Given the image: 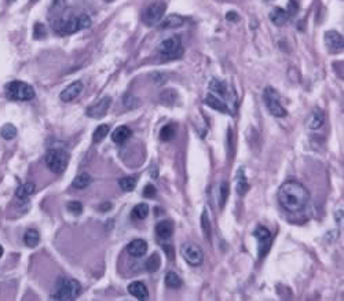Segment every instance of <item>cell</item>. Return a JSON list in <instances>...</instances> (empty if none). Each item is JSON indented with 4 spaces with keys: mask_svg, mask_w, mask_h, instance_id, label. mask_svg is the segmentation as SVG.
Returning a JSON list of instances; mask_svg holds the SVG:
<instances>
[{
    "mask_svg": "<svg viewBox=\"0 0 344 301\" xmlns=\"http://www.w3.org/2000/svg\"><path fill=\"white\" fill-rule=\"evenodd\" d=\"M310 194L303 184L297 182H285L278 191L279 204L288 212H299L303 211L307 202Z\"/></svg>",
    "mask_w": 344,
    "mask_h": 301,
    "instance_id": "cell-1",
    "label": "cell"
},
{
    "mask_svg": "<svg viewBox=\"0 0 344 301\" xmlns=\"http://www.w3.org/2000/svg\"><path fill=\"white\" fill-rule=\"evenodd\" d=\"M91 25V19L86 14L80 15H69V17H58L53 22L54 30L61 36L72 35L79 30L86 29Z\"/></svg>",
    "mask_w": 344,
    "mask_h": 301,
    "instance_id": "cell-2",
    "label": "cell"
},
{
    "mask_svg": "<svg viewBox=\"0 0 344 301\" xmlns=\"http://www.w3.org/2000/svg\"><path fill=\"white\" fill-rule=\"evenodd\" d=\"M82 293V285L73 278L61 277L55 284V290L53 293V300L72 301L76 300Z\"/></svg>",
    "mask_w": 344,
    "mask_h": 301,
    "instance_id": "cell-3",
    "label": "cell"
},
{
    "mask_svg": "<svg viewBox=\"0 0 344 301\" xmlns=\"http://www.w3.org/2000/svg\"><path fill=\"white\" fill-rule=\"evenodd\" d=\"M6 96L15 102H28L35 98V89L29 84L15 80L6 85Z\"/></svg>",
    "mask_w": 344,
    "mask_h": 301,
    "instance_id": "cell-4",
    "label": "cell"
},
{
    "mask_svg": "<svg viewBox=\"0 0 344 301\" xmlns=\"http://www.w3.org/2000/svg\"><path fill=\"white\" fill-rule=\"evenodd\" d=\"M69 162V154L64 149H51L46 154V165L57 175L65 171Z\"/></svg>",
    "mask_w": 344,
    "mask_h": 301,
    "instance_id": "cell-5",
    "label": "cell"
},
{
    "mask_svg": "<svg viewBox=\"0 0 344 301\" xmlns=\"http://www.w3.org/2000/svg\"><path fill=\"white\" fill-rule=\"evenodd\" d=\"M263 98H264V103H266L267 109H268V112H270L271 116H274V117H285L286 116V110L281 105L278 92L273 87H267L264 89Z\"/></svg>",
    "mask_w": 344,
    "mask_h": 301,
    "instance_id": "cell-6",
    "label": "cell"
},
{
    "mask_svg": "<svg viewBox=\"0 0 344 301\" xmlns=\"http://www.w3.org/2000/svg\"><path fill=\"white\" fill-rule=\"evenodd\" d=\"M166 8V3L163 0H156L152 4H149L148 8L143 11L142 21L148 26H155V25L160 24L161 18L164 17Z\"/></svg>",
    "mask_w": 344,
    "mask_h": 301,
    "instance_id": "cell-7",
    "label": "cell"
},
{
    "mask_svg": "<svg viewBox=\"0 0 344 301\" xmlns=\"http://www.w3.org/2000/svg\"><path fill=\"white\" fill-rule=\"evenodd\" d=\"M159 53L164 59H176L183 54V48H182V43L179 40V37L173 36V37H168L166 40H163L159 46Z\"/></svg>",
    "mask_w": 344,
    "mask_h": 301,
    "instance_id": "cell-8",
    "label": "cell"
},
{
    "mask_svg": "<svg viewBox=\"0 0 344 301\" xmlns=\"http://www.w3.org/2000/svg\"><path fill=\"white\" fill-rule=\"evenodd\" d=\"M180 253H182V257L186 260V263L193 267L201 266L202 261H204V254H202V250L200 249V246H197L196 243L186 242L182 245L180 248Z\"/></svg>",
    "mask_w": 344,
    "mask_h": 301,
    "instance_id": "cell-9",
    "label": "cell"
},
{
    "mask_svg": "<svg viewBox=\"0 0 344 301\" xmlns=\"http://www.w3.org/2000/svg\"><path fill=\"white\" fill-rule=\"evenodd\" d=\"M254 235H255L256 238H258V241H259V248L258 249H259V254H260V257H264L267 252H268V249H270L271 232H270V230L266 228V227L259 226V227L255 230V232H254Z\"/></svg>",
    "mask_w": 344,
    "mask_h": 301,
    "instance_id": "cell-10",
    "label": "cell"
},
{
    "mask_svg": "<svg viewBox=\"0 0 344 301\" xmlns=\"http://www.w3.org/2000/svg\"><path fill=\"white\" fill-rule=\"evenodd\" d=\"M110 103H112V99H110L109 96H105V98L98 100L96 103H94L92 106H89L86 113H87V116L91 118H101L106 114L107 109L110 106Z\"/></svg>",
    "mask_w": 344,
    "mask_h": 301,
    "instance_id": "cell-11",
    "label": "cell"
},
{
    "mask_svg": "<svg viewBox=\"0 0 344 301\" xmlns=\"http://www.w3.org/2000/svg\"><path fill=\"white\" fill-rule=\"evenodd\" d=\"M325 44L331 53L338 54L343 50V37L339 32L329 30L325 33Z\"/></svg>",
    "mask_w": 344,
    "mask_h": 301,
    "instance_id": "cell-12",
    "label": "cell"
},
{
    "mask_svg": "<svg viewBox=\"0 0 344 301\" xmlns=\"http://www.w3.org/2000/svg\"><path fill=\"white\" fill-rule=\"evenodd\" d=\"M82 91H83V83L82 81H73L65 89H62L60 98L62 102H72L82 94Z\"/></svg>",
    "mask_w": 344,
    "mask_h": 301,
    "instance_id": "cell-13",
    "label": "cell"
},
{
    "mask_svg": "<svg viewBox=\"0 0 344 301\" xmlns=\"http://www.w3.org/2000/svg\"><path fill=\"white\" fill-rule=\"evenodd\" d=\"M127 252L132 257H142L148 252V243L145 239H134L128 243Z\"/></svg>",
    "mask_w": 344,
    "mask_h": 301,
    "instance_id": "cell-14",
    "label": "cell"
},
{
    "mask_svg": "<svg viewBox=\"0 0 344 301\" xmlns=\"http://www.w3.org/2000/svg\"><path fill=\"white\" fill-rule=\"evenodd\" d=\"M156 234L157 236L166 241V239H170L173 234V223L170 222V220H161L156 225Z\"/></svg>",
    "mask_w": 344,
    "mask_h": 301,
    "instance_id": "cell-15",
    "label": "cell"
},
{
    "mask_svg": "<svg viewBox=\"0 0 344 301\" xmlns=\"http://www.w3.org/2000/svg\"><path fill=\"white\" fill-rule=\"evenodd\" d=\"M128 293L131 296H134L138 300H148L149 293L146 286L142 282H132V284L128 285Z\"/></svg>",
    "mask_w": 344,
    "mask_h": 301,
    "instance_id": "cell-16",
    "label": "cell"
},
{
    "mask_svg": "<svg viewBox=\"0 0 344 301\" xmlns=\"http://www.w3.org/2000/svg\"><path fill=\"white\" fill-rule=\"evenodd\" d=\"M325 121V114L321 109H314V112L311 113L307 118V127L310 130H318L324 125Z\"/></svg>",
    "mask_w": 344,
    "mask_h": 301,
    "instance_id": "cell-17",
    "label": "cell"
},
{
    "mask_svg": "<svg viewBox=\"0 0 344 301\" xmlns=\"http://www.w3.org/2000/svg\"><path fill=\"white\" fill-rule=\"evenodd\" d=\"M131 135H132V131H131L127 125H120V127H117L116 130L113 131L112 141L114 143H117V145H121V143H124L125 141H128L131 138Z\"/></svg>",
    "mask_w": 344,
    "mask_h": 301,
    "instance_id": "cell-18",
    "label": "cell"
},
{
    "mask_svg": "<svg viewBox=\"0 0 344 301\" xmlns=\"http://www.w3.org/2000/svg\"><path fill=\"white\" fill-rule=\"evenodd\" d=\"M205 103L209 107H212V109H215V110H218L220 113L229 112V106L226 105L225 100H222L219 96H216L215 94H208L207 98H205Z\"/></svg>",
    "mask_w": 344,
    "mask_h": 301,
    "instance_id": "cell-19",
    "label": "cell"
},
{
    "mask_svg": "<svg viewBox=\"0 0 344 301\" xmlns=\"http://www.w3.org/2000/svg\"><path fill=\"white\" fill-rule=\"evenodd\" d=\"M180 25H183V18L176 14H171L166 19L161 21L160 29H175V28H179Z\"/></svg>",
    "mask_w": 344,
    "mask_h": 301,
    "instance_id": "cell-20",
    "label": "cell"
},
{
    "mask_svg": "<svg viewBox=\"0 0 344 301\" xmlns=\"http://www.w3.org/2000/svg\"><path fill=\"white\" fill-rule=\"evenodd\" d=\"M24 242L28 248H36L39 245V242H40V234H39V231L35 230V228L26 230V232L24 234Z\"/></svg>",
    "mask_w": 344,
    "mask_h": 301,
    "instance_id": "cell-21",
    "label": "cell"
},
{
    "mask_svg": "<svg viewBox=\"0 0 344 301\" xmlns=\"http://www.w3.org/2000/svg\"><path fill=\"white\" fill-rule=\"evenodd\" d=\"M91 182H92V177L84 172V173H80L79 176L75 177V180L72 182V187L76 190H84L88 187Z\"/></svg>",
    "mask_w": 344,
    "mask_h": 301,
    "instance_id": "cell-22",
    "label": "cell"
},
{
    "mask_svg": "<svg viewBox=\"0 0 344 301\" xmlns=\"http://www.w3.org/2000/svg\"><path fill=\"white\" fill-rule=\"evenodd\" d=\"M288 17H289V14L285 11L284 8H279V7H275L270 14V19L275 25H284L288 21Z\"/></svg>",
    "mask_w": 344,
    "mask_h": 301,
    "instance_id": "cell-23",
    "label": "cell"
},
{
    "mask_svg": "<svg viewBox=\"0 0 344 301\" xmlns=\"http://www.w3.org/2000/svg\"><path fill=\"white\" fill-rule=\"evenodd\" d=\"M33 193H35V184L24 183L18 187L17 191H15V195H17V198H19V200H25V198H28Z\"/></svg>",
    "mask_w": 344,
    "mask_h": 301,
    "instance_id": "cell-24",
    "label": "cell"
},
{
    "mask_svg": "<svg viewBox=\"0 0 344 301\" xmlns=\"http://www.w3.org/2000/svg\"><path fill=\"white\" fill-rule=\"evenodd\" d=\"M176 134V128L173 124L164 125L160 131V139L163 142H170L173 139V136Z\"/></svg>",
    "mask_w": 344,
    "mask_h": 301,
    "instance_id": "cell-25",
    "label": "cell"
},
{
    "mask_svg": "<svg viewBox=\"0 0 344 301\" xmlns=\"http://www.w3.org/2000/svg\"><path fill=\"white\" fill-rule=\"evenodd\" d=\"M161 266V259L160 254L153 253L149 256V259L146 260V270L149 272H156Z\"/></svg>",
    "mask_w": 344,
    "mask_h": 301,
    "instance_id": "cell-26",
    "label": "cell"
},
{
    "mask_svg": "<svg viewBox=\"0 0 344 301\" xmlns=\"http://www.w3.org/2000/svg\"><path fill=\"white\" fill-rule=\"evenodd\" d=\"M119 186L121 187V190L124 191H134L135 186H137V177L135 176H125L121 177L119 180Z\"/></svg>",
    "mask_w": 344,
    "mask_h": 301,
    "instance_id": "cell-27",
    "label": "cell"
},
{
    "mask_svg": "<svg viewBox=\"0 0 344 301\" xmlns=\"http://www.w3.org/2000/svg\"><path fill=\"white\" fill-rule=\"evenodd\" d=\"M149 215V207L146 204H138L137 207L132 209L131 216L132 219H138V220H143L148 218Z\"/></svg>",
    "mask_w": 344,
    "mask_h": 301,
    "instance_id": "cell-28",
    "label": "cell"
},
{
    "mask_svg": "<svg viewBox=\"0 0 344 301\" xmlns=\"http://www.w3.org/2000/svg\"><path fill=\"white\" fill-rule=\"evenodd\" d=\"M201 228L208 239H211V219H209V213H208L207 208L201 213Z\"/></svg>",
    "mask_w": 344,
    "mask_h": 301,
    "instance_id": "cell-29",
    "label": "cell"
},
{
    "mask_svg": "<svg viewBox=\"0 0 344 301\" xmlns=\"http://www.w3.org/2000/svg\"><path fill=\"white\" fill-rule=\"evenodd\" d=\"M166 285L168 288H171V289H179L182 286V279L175 272H167Z\"/></svg>",
    "mask_w": 344,
    "mask_h": 301,
    "instance_id": "cell-30",
    "label": "cell"
},
{
    "mask_svg": "<svg viewBox=\"0 0 344 301\" xmlns=\"http://www.w3.org/2000/svg\"><path fill=\"white\" fill-rule=\"evenodd\" d=\"M17 128L12 124H4L1 127V130H0V135H1L3 139H6V141H12L17 136Z\"/></svg>",
    "mask_w": 344,
    "mask_h": 301,
    "instance_id": "cell-31",
    "label": "cell"
},
{
    "mask_svg": "<svg viewBox=\"0 0 344 301\" xmlns=\"http://www.w3.org/2000/svg\"><path fill=\"white\" fill-rule=\"evenodd\" d=\"M109 131H110L109 125H106V124L99 125V127H98V128L94 131V134H92V141H94L95 143L102 142V141H103V139H105V138L107 136Z\"/></svg>",
    "mask_w": 344,
    "mask_h": 301,
    "instance_id": "cell-32",
    "label": "cell"
},
{
    "mask_svg": "<svg viewBox=\"0 0 344 301\" xmlns=\"http://www.w3.org/2000/svg\"><path fill=\"white\" fill-rule=\"evenodd\" d=\"M237 180H238L237 193L240 195H244L245 193H247V190H248V184H247V179H245V176H244L243 169H238Z\"/></svg>",
    "mask_w": 344,
    "mask_h": 301,
    "instance_id": "cell-33",
    "label": "cell"
},
{
    "mask_svg": "<svg viewBox=\"0 0 344 301\" xmlns=\"http://www.w3.org/2000/svg\"><path fill=\"white\" fill-rule=\"evenodd\" d=\"M161 100H163V103H166V105H172L175 100L178 99V94L173 91V89H166L164 92H161Z\"/></svg>",
    "mask_w": 344,
    "mask_h": 301,
    "instance_id": "cell-34",
    "label": "cell"
},
{
    "mask_svg": "<svg viewBox=\"0 0 344 301\" xmlns=\"http://www.w3.org/2000/svg\"><path fill=\"white\" fill-rule=\"evenodd\" d=\"M229 183L227 182H222L220 183V194H219V202H220V208H223L226 205V201L229 198Z\"/></svg>",
    "mask_w": 344,
    "mask_h": 301,
    "instance_id": "cell-35",
    "label": "cell"
},
{
    "mask_svg": "<svg viewBox=\"0 0 344 301\" xmlns=\"http://www.w3.org/2000/svg\"><path fill=\"white\" fill-rule=\"evenodd\" d=\"M66 208H68V211H69L72 215H75V216H79V215L83 213V205H82V202H79V201H71V202H68Z\"/></svg>",
    "mask_w": 344,
    "mask_h": 301,
    "instance_id": "cell-36",
    "label": "cell"
},
{
    "mask_svg": "<svg viewBox=\"0 0 344 301\" xmlns=\"http://www.w3.org/2000/svg\"><path fill=\"white\" fill-rule=\"evenodd\" d=\"M33 35H35V39H43V37L46 36V28H44V25L37 22V24L35 25V29H33Z\"/></svg>",
    "mask_w": 344,
    "mask_h": 301,
    "instance_id": "cell-37",
    "label": "cell"
},
{
    "mask_svg": "<svg viewBox=\"0 0 344 301\" xmlns=\"http://www.w3.org/2000/svg\"><path fill=\"white\" fill-rule=\"evenodd\" d=\"M156 193H157V190L153 184H148L143 189V197H146V198H153V197H156Z\"/></svg>",
    "mask_w": 344,
    "mask_h": 301,
    "instance_id": "cell-38",
    "label": "cell"
},
{
    "mask_svg": "<svg viewBox=\"0 0 344 301\" xmlns=\"http://www.w3.org/2000/svg\"><path fill=\"white\" fill-rule=\"evenodd\" d=\"M299 10V4H297L296 0H289V4H288V14L289 15H295Z\"/></svg>",
    "mask_w": 344,
    "mask_h": 301,
    "instance_id": "cell-39",
    "label": "cell"
},
{
    "mask_svg": "<svg viewBox=\"0 0 344 301\" xmlns=\"http://www.w3.org/2000/svg\"><path fill=\"white\" fill-rule=\"evenodd\" d=\"M226 18H227L229 21H237L238 15L234 11H230L229 14H227V15H226Z\"/></svg>",
    "mask_w": 344,
    "mask_h": 301,
    "instance_id": "cell-40",
    "label": "cell"
},
{
    "mask_svg": "<svg viewBox=\"0 0 344 301\" xmlns=\"http://www.w3.org/2000/svg\"><path fill=\"white\" fill-rule=\"evenodd\" d=\"M163 248H164V250H166L167 254H168V257L173 259V248H172V246H170V249H168V246H167V245H164Z\"/></svg>",
    "mask_w": 344,
    "mask_h": 301,
    "instance_id": "cell-41",
    "label": "cell"
},
{
    "mask_svg": "<svg viewBox=\"0 0 344 301\" xmlns=\"http://www.w3.org/2000/svg\"><path fill=\"white\" fill-rule=\"evenodd\" d=\"M150 175H152V179L159 177V172L156 171V165H152V168H150Z\"/></svg>",
    "mask_w": 344,
    "mask_h": 301,
    "instance_id": "cell-42",
    "label": "cell"
},
{
    "mask_svg": "<svg viewBox=\"0 0 344 301\" xmlns=\"http://www.w3.org/2000/svg\"><path fill=\"white\" fill-rule=\"evenodd\" d=\"M101 209H102V212H107V211H110V209H112V204H105V205H101Z\"/></svg>",
    "mask_w": 344,
    "mask_h": 301,
    "instance_id": "cell-43",
    "label": "cell"
},
{
    "mask_svg": "<svg viewBox=\"0 0 344 301\" xmlns=\"http://www.w3.org/2000/svg\"><path fill=\"white\" fill-rule=\"evenodd\" d=\"M3 253H4V250H3V246H1V245H0V257H1V256H3Z\"/></svg>",
    "mask_w": 344,
    "mask_h": 301,
    "instance_id": "cell-44",
    "label": "cell"
},
{
    "mask_svg": "<svg viewBox=\"0 0 344 301\" xmlns=\"http://www.w3.org/2000/svg\"><path fill=\"white\" fill-rule=\"evenodd\" d=\"M30 1H32V3H35V1H37V0H30Z\"/></svg>",
    "mask_w": 344,
    "mask_h": 301,
    "instance_id": "cell-45",
    "label": "cell"
},
{
    "mask_svg": "<svg viewBox=\"0 0 344 301\" xmlns=\"http://www.w3.org/2000/svg\"><path fill=\"white\" fill-rule=\"evenodd\" d=\"M8 1H14V0H8Z\"/></svg>",
    "mask_w": 344,
    "mask_h": 301,
    "instance_id": "cell-46",
    "label": "cell"
}]
</instances>
